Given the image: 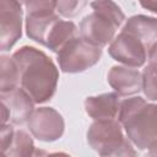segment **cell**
<instances>
[{"mask_svg": "<svg viewBox=\"0 0 157 157\" xmlns=\"http://www.w3.org/2000/svg\"><path fill=\"white\" fill-rule=\"evenodd\" d=\"M18 70L20 85L34 103H45L55 93L59 71L53 60L42 50L25 45L13 53Z\"/></svg>", "mask_w": 157, "mask_h": 157, "instance_id": "1", "label": "cell"}, {"mask_svg": "<svg viewBox=\"0 0 157 157\" xmlns=\"http://www.w3.org/2000/svg\"><path fill=\"white\" fill-rule=\"evenodd\" d=\"M118 121L139 150L157 142V104L147 103L141 97L128 98L120 103Z\"/></svg>", "mask_w": 157, "mask_h": 157, "instance_id": "2", "label": "cell"}, {"mask_svg": "<svg viewBox=\"0 0 157 157\" xmlns=\"http://www.w3.org/2000/svg\"><path fill=\"white\" fill-rule=\"evenodd\" d=\"M93 12L85 16L80 23V37L102 48L114 39L115 32L124 22L121 9L110 0L91 2Z\"/></svg>", "mask_w": 157, "mask_h": 157, "instance_id": "3", "label": "cell"}, {"mask_svg": "<svg viewBox=\"0 0 157 157\" xmlns=\"http://www.w3.org/2000/svg\"><path fill=\"white\" fill-rule=\"evenodd\" d=\"M101 55L102 48L76 36L58 53V63L64 72L76 74L96 65L99 61Z\"/></svg>", "mask_w": 157, "mask_h": 157, "instance_id": "4", "label": "cell"}, {"mask_svg": "<svg viewBox=\"0 0 157 157\" xmlns=\"http://www.w3.org/2000/svg\"><path fill=\"white\" fill-rule=\"evenodd\" d=\"M26 33L34 42L45 47L48 34L53 26L60 20L55 13L56 1L37 0L26 1Z\"/></svg>", "mask_w": 157, "mask_h": 157, "instance_id": "5", "label": "cell"}, {"mask_svg": "<svg viewBox=\"0 0 157 157\" xmlns=\"http://www.w3.org/2000/svg\"><path fill=\"white\" fill-rule=\"evenodd\" d=\"M90 146L97 151L101 157H110L117 153L126 142L121 124L115 119L94 120L87 131Z\"/></svg>", "mask_w": 157, "mask_h": 157, "instance_id": "6", "label": "cell"}, {"mask_svg": "<svg viewBox=\"0 0 157 157\" xmlns=\"http://www.w3.org/2000/svg\"><path fill=\"white\" fill-rule=\"evenodd\" d=\"M31 134L45 142L59 140L65 130L63 115L50 107H40L34 109L27 121Z\"/></svg>", "mask_w": 157, "mask_h": 157, "instance_id": "7", "label": "cell"}, {"mask_svg": "<svg viewBox=\"0 0 157 157\" xmlns=\"http://www.w3.org/2000/svg\"><path fill=\"white\" fill-rule=\"evenodd\" d=\"M22 36V7L18 1H0V50H10Z\"/></svg>", "mask_w": 157, "mask_h": 157, "instance_id": "8", "label": "cell"}, {"mask_svg": "<svg viewBox=\"0 0 157 157\" xmlns=\"http://www.w3.org/2000/svg\"><path fill=\"white\" fill-rule=\"evenodd\" d=\"M109 55L129 67L142 66L147 58V48L135 37L120 32L108 48Z\"/></svg>", "mask_w": 157, "mask_h": 157, "instance_id": "9", "label": "cell"}, {"mask_svg": "<svg viewBox=\"0 0 157 157\" xmlns=\"http://www.w3.org/2000/svg\"><path fill=\"white\" fill-rule=\"evenodd\" d=\"M1 104L9 113V120L15 125H22L28 121L34 112V101L23 88H15L6 93H0Z\"/></svg>", "mask_w": 157, "mask_h": 157, "instance_id": "10", "label": "cell"}, {"mask_svg": "<svg viewBox=\"0 0 157 157\" xmlns=\"http://www.w3.org/2000/svg\"><path fill=\"white\" fill-rule=\"evenodd\" d=\"M108 83L119 96H131L142 90V74L129 66H113L108 72Z\"/></svg>", "mask_w": 157, "mask_h": 157, "instance_id": "11", "label": "cell"}, {"mask_svg": "<svg viewBox=\"0 0 157 157\" xmlns=\"http://www.w3.org/2000/svg\"><path fill=\"white\" fill-rule=\"evenodd\" d=\"M85 109L94 120L114 119L120 109L119 94L108 92L96 97H87L85 101Z\"/></svg>", "mask_w": 157, "mask_h": 157, "instance_id": "12", "label": "cell"}, {"mask_svg": "<svg viewBox=\"0 0 157 157\" xmlns=\"http://www.w3.org/2000/svg\"><path fill=\"white\" fill-rule=\"evenodd\" d=\"M121 32L137 38L147 50L157 42V18L145 15H135L124 25Z\"/></svg>", "mask_w": 157, "mask_h": 157, "instance_id": "13", "label": "cell"}, {"mask_svg": "<svg viewBox=\"0 0 157 157\" xmlns=\"http://www.w3.org/2000/svg\"><path fill=\"white\" fill-rule=\"evenodd\" d=\"M76 36H77V27L72 21L59 20L50 29L45 42V47L49 48L52 52L59 53L61 48Z\"/></svg>", "mask_w": 157, "mask_h": 157, "instance_id": "14", "label": "cell"}, {"mask_svg": "<svg viewBox=\"0 0 157 157\" xmlns=\"http://www.w3.org/2000/svg\"><path fill=\"white\" fill-rule=\"evenodd\" d=\"M0 93L10 92L18 87L20 70L15 59L9 55L0 56Z\"/></svg>", "mask_w": 157, "mask_h": 157, "instance_id": "15", "label": "cell"}, {"mask_svg": "<svg viewBox=\"0 0 157 157\" xmlns=\"http://www.w3.org/2000/svg\"><path fill=\"white\" fill-rule=\"evenodd\" d=\"M36 150L37 147L34 146L32 137L26 131L17 130L10 147L1 153L6 155V157H33Z\"/></svg>", "mask_w": 157, "mask_h": 157, "instance_id": "16", "label": "cell"}, {"mask_svg": "<svg viewBox=\"0 0 157 157\" xmlns=\"http://www.w3.org/2000/svg\"><path fill=\"white\" fill-rule=\"evenodd\" d=\"M142 91L147 99L157 101V63H150L144 69Z\"/></svg>", "mask_w": 157, "mask_h": 157, "instance_id": "17", "label": "cell"}, {"mask_svg": "<svg viewBox=\"0 0 157 157\" xmlns=\"http://www.w3.org/2000/svg\"><path fill=\"white\" fill-rule=\"evenodd\" d=\"M87 5L86 1H56V11L64 17H75L77 16L83 7Z\"/></svg>", "mask_w": 157, "mask_h": 157, "instance_id": "18", "label": "cell"}, {"mask_svg": "<svg viewBox=\"0 0 157 157\" xmlns=\"http://www.w3.org/2000/svg\"><path fill=\"white\" fill-rule=\"evenodd\" d=\"M15 130H13V128H12V125H1V132H0V137H1V152H5L9 147H10V145H11V142H12V140H13V136H15Z\"/></svg>", "mask_w": 157, "mask_h": 157, "instance_id": "19", "label": "cell"}, {"mask_svg": "<svg viewBox=\"0 0 157 157\" xmlns=\"http://www.w3.org/2000/svg\"><path fill=\"white\" fill-rule=\"evenodd\" d=\"M147 56L150 63H157V42L153 43L147 50Z\"/></svg>", "mask_w": 157, "mask_h": 157, "instance_id": "20", "label": "cell"}, {"mask_svg": "<svg viewBox=\"0 0 157 157\" xmlns=\"http://www.w3.org/2000/svg\"><path fill=\"white\" fill-rule=\"evenodd\" d=\"M140 5L144 9H147L148 11H151L153 13H157V1H141Z\"/></svg>", "mask_w": 157, "mask_h": 157, "instance_id": "21", "label": "cell"}, {"mask_svg": "<svg viewBox=\"0 0 157 157\" xmlns=\"http://www.w3.org/2000/svg\"><path fill=\"white\" fill-rule=\"evenodd\" d=\"M147 157H157V142H156V144H153V145L148 148Z\"/></svg>", "mask_w": 157, "mask_h": 157, "instance_id": "22", "label": "cell"}, {"mask_svg": "<svg viewBox=\"0 0 157 157\" xmlns=\"http://www.w3.org/2000/svg\"><path fill=\"white\" fill-rule=\"evenodd\" d=\"M48 156L49 155L47 153V151H44L42 148H37L36 152H34V155H33V157H48Z\"/></svg>", "mask_w": 157, "mask_h": 157, "instance_id": "23", "label": "cell"}, {"mask_svg": "<svg viewBox=\"0 0 157 157\" xmlns=\"http://www.w3.org/2000/svg\"><path fill=\"white\" fill-rule=\"evenodd\" d=\"M48 157H71V156L65 152H54V153H50Z\"/></svg>", "mask_w": 157, "mask_h": 157, "instance_id": "24", "label": "cell"}, {"mask_svg": "<svg viewBox=\"0 0 157 157\" xmlns=\"http://www.w3.org/2000/svg\"><path fill=\"white\" fill-rule=\"evenodd\" d=\"M1 157H6V155H4V153H1Z\"/></svg>", "mask_w": 157, "mask_h": 157, "instance_id": "25", "label": "cell"}]
</instances>
